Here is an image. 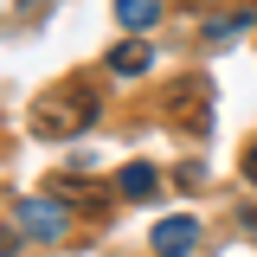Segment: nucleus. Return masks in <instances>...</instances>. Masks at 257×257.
Returning a JSON list of instances; mask_svg holds the SVG:
<instances>
[{"label": "nucleus", "instance_id": "4", "mask_svg": "<svg viewBox=\"0 0 257 257\" xmlns=\"http://www.w3.org/2000/svg\"><path fill=\"white\" fill-rule=\"evenodd\" d=\"M109 71H116V77H142V71H148V64H155V52H148V45H142V39H122V45H109Z\"/></svg>", "mask_w": 257, "mask_h": 257}, {"label": "nucleus", "instance_id": "8", "mask_svg": "<svg viewBox=\"0 0 257 257\" xmlns=\"http://www.w3.org/2000/svg\"><path fill=\"white\" fill-rule=\"evenodd\" d=\"M244 180H251V187H257V142H251V148H244Z\"/></svg>", "mask_w": 257, "mask_h": 257}, {"label": "nucleus", "instance_id": "6", "mask_svg": "<svg viewBox=\"0 0 257 257\" xmlns=\"http://www.w3.org/2000/svg\"><path fill=\"white\" fill-rule=\"evenodd\" d=\"M155 13H161V0H116V20H122L128 32H142V26H155Z\"/></svg>", "mask_w": 257, "mask_h": 257}, {"label": "nucleus", "instance_id": "1", "mask_svg": "<svg viewBox=\"0 0 257 257\" xmlns=\"http://www.w3.org/2000/svg\"><path fill=\"white\" fill-rule=\"evenodd\" d=\"M90 116H96V96L77 90V84H58L52 96H39V103H32V135L58 142V135H77Z\"/></svg>", "mask_w": 257, "mask_h": 257}, {"label": "nucleus", "instance_id": "2", "mask_svg": "<svg viewBox=\"0 0 257 257\" xmlns=\"http://www.w3.org/2000/svg\"><path fill=\"white\" fill-rule=\"evenodd\" d=\"M64 206L58 199H20V231H26V238H39V244H58L64 238Z\"/></svg>", "mask_w": 257, "mask_h": 257}, {"label": "nucleus", "instance_id": "5", "mask_svg": "<svg viewBox=\"0 0 257 257\" xmlns=\"http://www.w3.org/2000/svg\"><path fill=\"white\" fill-rule=\"evenodd\" d=\"M116 193H122V199H155V193H161V174L148 167V161H135V167L116 174Z\"/></svg>", "mask_w": 257, "mask_h": 257}, {"label": "nucleus", "instance_id": "3", "mask_svg": "<svg viewBox=\"0 0 257 257\" xmlns=\"http://www.w3.org/2000/svg\"><path fill=\"white\" fill-rule=\"evenodd\" d=\"M155 257H193V244H199V219H187V212H174V219L155 225Z\"/></svg>", "mask_w": 257, "mask_h": 257}, {"label": "nucleus", "instance_id": "7", "mask_svg": "<svg viewBox=\"0 0 257 257\" xmlns=\"http://www.w3.org/2000/svg\"><path fill=\"white\" fill-rule=\"evenodd\" d=\"M244 26H251V13H231V20H212V26H206V39H212V45H225V39H238Z\"/></svg>", "mask_w": 257, "mask_h": 257}]
</instances>
